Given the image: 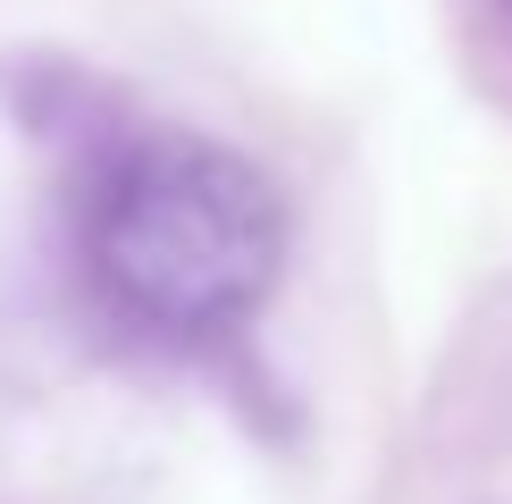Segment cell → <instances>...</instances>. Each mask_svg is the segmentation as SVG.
Returning <instances> with one entry per match:
<instances>
[{
  "mask_svg": "<svg viewBox=\"0 0 512 504\" xmlns=\"http://www.w3.org/2000/svg\"><path fill=\"white\" fill-rule=\"evenodd\" d=\"M286 219L269 177L219 143L152 135L84 194V269L118 320L152 336H219L277 278Z\"/></svg>",
  "mask_w": 512,
  "mask_h": 504,
  "instance_id": "cell-1",
  "label": "cell"
}]
</instances>
